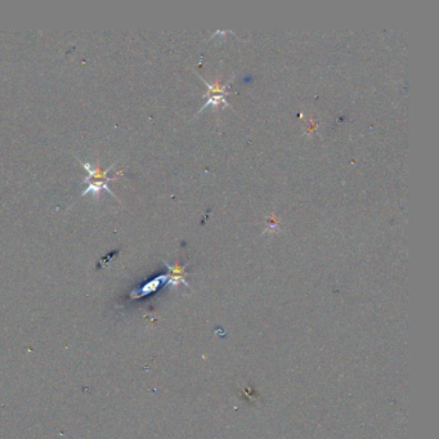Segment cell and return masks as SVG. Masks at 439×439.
<instances>
[{
  "label": "cell",
  "instance_id": "cell-2",
  "mask_svg": "<svg viewBox=\"0 0 439 439\" xmlns=\"http://www.w3.org/2000/svg\"><path fill=\"white\" fill-rule=\"evenodd\" d=\"M166 279H168V276L156 277V278H155V279H152L151 282L146 283V285H144L143 288L141 289L139 294H137L136 296H143V295H147V294L152 293V291L157 290V288H159V286L161 285V283H163V282H165Z\"/></svg>",
  "mask_w": 439,
  "mask_h": 439
},
{
  "label": "cell",
  "instance_id": "cell-1",
  "mask_svg": "<svg viewBox=\"0 0 439 439\" xmlns=\"http://www.w3.org/2000/svg\"><path fill=\"white\" fill-rule=\"evenodd\" d=\"M81 165H83V168L88 171V177L84 178V182L88 183V187H86V189H84L83 191V196L91 193V192H93V193L96 194H99V192L101 191H106L108 192V193H111V196H115L114 192H112L111 189L108 188V186H107V182L115 179V177L108 175V171L112 169V165L109 166L108 169H102L101 165H99V163H97V165L94 166L88 163H81Z\"/></svg>",
  "mask_w": 439,
  "mask_h": 439
}]
</instances>
